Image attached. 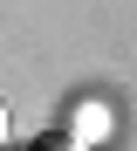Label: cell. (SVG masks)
<instances>
[{
    "label": "cell",
    "mask_w": 137,
    "mask_h": 151,
    "mask_svg": "<svg viewBox=\"0 0 137 151\" xmlns=\"http://www.w3.org/2000/svg\"><path fill=\"white\" fill-rule=\"evenodd\" d=\"M0 144H7V103H0Z\"/></svg>",
    "instance_id": "6da1fadb"
}]
</instances>
